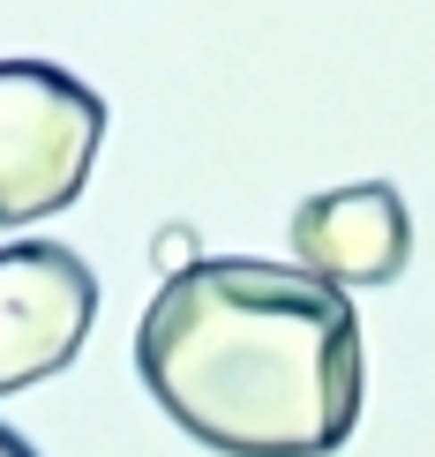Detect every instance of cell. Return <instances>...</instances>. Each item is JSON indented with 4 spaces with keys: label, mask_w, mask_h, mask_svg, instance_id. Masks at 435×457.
I'll use <instances>...</instances> for the list:
<instances>
[{
    "label": "cell",
    "mask_w": 435,
    "mask_h": 457,
    "mask_svg": "<svg viewBox=\"0 0 435 457\" xmlns=\"http://www.w3.org/2000/svg\"><path fill=\"white\" fill-rule=\"evenodd\" d=\"M136 375L218 457H330L361 428V315L300 262L203 255L143 308Z\"/></svg>",
    "instance_id": "cell-1"
},
{
    "label": "cell",
    "mask_w": 435,
    "mask_h": 457,
    "mask_svg": "<svg viewBox=\"0 0 435 457\" xmlns=\"http://www.w3.org/2000/svg\"><path fill=\"white\" fill-rule=\"evenodd\" d=\"M105 143V98L53 61H0V225L61 218Z\"/></svg>",
    "instance_id": "cell-2"
},
{
    "label": "cell",
    "mask_w": 435,
    "mask_h": 457,
    "mask_svg": "<svg viewBox=\"0 0 435 457\" xmlns=\"http://www.w3.org/2000/svg\"><path fill=\"white\" fill-rule=\"evenodd\" d=\"M98 322V278L61 240L0 247V397L75 368Z\"/></svg>",
    "instance_id": "cell-3"
},
{
    "label": "cell",
    "mask_w": 435,
    "mask_h": 457,
    "mask_svg": "<svg viewBox=\"0 0 435 457\" xmlns=\"http://www.w3.org/2000/svg\"><path fill=\"white\" fill-rule=\"evenodd\" d=\"M293 255L308 278H323L330 293L353 285H390L413 262V211L390 180H353L323 187L293 211Z\"/></svg>",
    "instance_id": "cell-4"
},
{
    "label": "cell",
    "mask_w": 435,
    "mask_h": 457,
    "mask_svg": "<svg viewBox=\"0 0 435 457\" xmlns=\"http://www.w3.org/2000/svg\"><path fill=\"white\" fill-rule=\"evenodd\" d=\"M150 262H158L165 278H180V270H196V262H203V255H196V233H188V225H165V233L150 240Z\"/></svg>",
    "instance_id": "cell-5"
},
{
    "label": "cell",
    "mask_w": 435,
    "mask_h": 457,
    "mask_svg": "<svg viewBox=\"0 0 435 457\" xmlns=\"http://www.w3.org/2000/svg\"><path fill=\"white\" fill-rule=\"evenodd\" d=\"M0 457H38V450H30V443H23L15 428H0Z\"/></svg>",
    "instance_id": "cell-6"
}]
</instances>
